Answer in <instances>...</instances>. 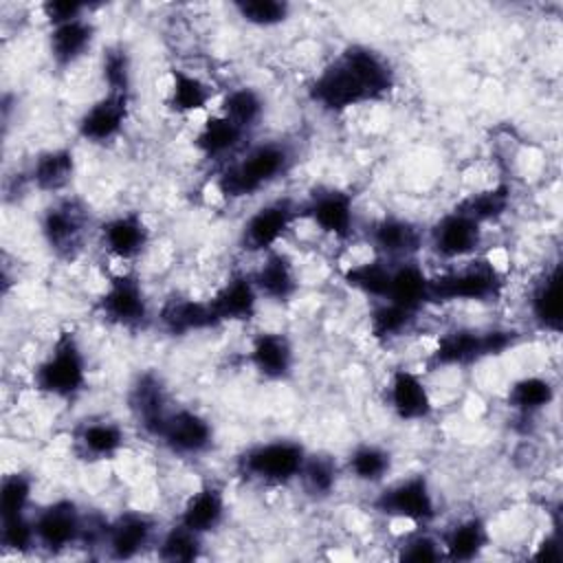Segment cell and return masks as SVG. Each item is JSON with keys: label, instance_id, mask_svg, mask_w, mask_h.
Returning a JSON list of instances; mask_svg holds the SVG:
<instances>
[{"label": "cell", "instance_id": "obj_26", "mask_svg": "<svg viewBox=\"0 0 563 563\" xmlns=\"http://www.w3.org/2000/svg\"><path fill=\"white\" fill-rule=\"evenodd\" d=\"M251 277L260 297L273 301H288L299 288L292 262L277 251H268L262 266Z\"/></svg>", "mask_w": 563, "mask_h": 563}, {"label": "cell", "instance_id": "obj_1", "mask_svg": "<svg viewBox=\"0 0 563 563\" xmlns=\"http://www.w3.org/2000/svg\"><path fill=\"white\" fill-rule=\"evenodd\" d=\"M288 167L290 152L286 145L275 141L260 143L218 174V191L229 200L255 196L260 189L277 180Z\"/></svg>", "mask_w": 563, "mask_h": 563}, {"label": "cell", "instance_id": "obj_49", "mask_svg": "<svg viewBox=\"0 0 563 563\" xmlns=\"http://www.w3.org/2000/svg\"><path fill=\"white\" fill-rule=\"evenodd\" d=\"M563 556V552H561V539H559V534H548L541 543H539V548H537V552H534V559L537 561H559Z\"/></svg>", "mask_w": 563, "mask_h": 563}, {"label": "cell", "instance_id": "obj_6", "mask_svg": "<svg viewBox=\"0 0 563 563\" xmlns=\"http://www.w3.org/2000/svg\"><path fill=\"white\" fill-rule=\"evenodd\" d=\"M374 508L387 517L424 526L435 517V497L429 479L422 473H416L383 488L374 499Z\"/></svg>", "mask_w": 563, "mask_h": 563}, {"label": "cell", "instance_id": "obj_16", "mask_svg": "<svg viewBox=\"0 0 563 563\" xmlns=\"http://www.w3.org/2000/svg\"><path fill=\"white\" fill-rule=\"evenodd\" d=\"M339 57L352 68V73L369 92L372 101H378L394 90L396 75L389 62L378 51L365 44H347Z\"/></svg>", "mask_w": 563, "mask_h": 563}, {"label": "cell", "instance_id": "obj_37", "mask_svg": "<svg viewBox=\"0 0 563 563\" xmlns=\"http://www.w3.org/2000/svg\"><path fill=\"white\" fill-rule=\"evenodd\" d=\"M343 279L347 286L356 288L358 292L374 297V299H385L389 290V279H391V264L383 257L372 260V262H361L350 266L343 273Z\"/></svg>", "mask_w": 563, "mask_h": 563}, {"label": "cell", "instance_id": "obj_2", "mask_svg": "<svg viewBox=\"0 0 563 563\" xmlns=\"http://www.w3.org/2000/svg\"><path fill=\"white\" fill-rule=\"evenodd\" d=\"M517 339H519V332L508 328H490V330L457 328L440 336L427 365L431 369L471 365L482 358L504 354L508 347L517 343Z\"/></svg>", "mask_w": 563, "mask_h": 563}, {"label": "cell", "instance_id": "obj_43", "mask_svg": "<svg viewBox=\"0 0 563 563\" xmlns=\"http://www.w3.org/2000/svg\"><path fill=\"white\" fill-rule=\"evenodd\" d=\"M299 479L310 495L328 497L336 488V462L330 455H308Z\"/></svg>", "mask_w": 563, "mask_h": 563}, {"label": "cell", "instance_id": "obj_38", "mask_svg": "<svg viewBox=\"0 0 563 563\" xmlns=\"http://www.w3.org/2000/svg\"><path fill=\"white\" fill-rule=\"evenodd\" d=\"M347 471L365 484H378L391 471V453L376 444H358L347 455Z\"/></svg>", "mask_w": 563, "mask_h": 563}, {"label": "cell", "instance_id": "obj_13", "mask_svg": "<svg viewBox=\"0 0 563 563\" xmlns=\"http://www.w3.org/2000/svg\"><path fill=\"white\" fill-rule=\"evenodd\" d=\"M158 440L178 455H198L211 446L213 427L198 411L176 409L169 411Z\"/></svg>", "mask_w": 563, "mask_h": 563}, {"label": "cell", "instance_id": "obj_14", "mask_svg": "<svg viewBox=\"0 0 563 563\" xmlns=\"http://www.w3.org/2000/svg\"><path fill=\"white\" fill-rule=\"evenodd\" d=\"M128 402H130L132 416L143 427V431L152 438H158L169 416L167 396L161 378L154 372L139 374L130 387Z\"/></svg>", "mask_w": 563, "mask_h": 563}, {"label": "cell", "instance_id": "obj_40", "mask_svg": "<svg viewBox=\"0 0 563 563\" xmlns=\"http://www.w3.org/2000/svg\"><path fill=\"white\" fill-rule=\"evenodd\" d=\"M202 534L189 530L183 523L172 526L158 541V559L169 563H189L200 556Z\"/></svg>", "mask_w": 563, "mask_h": 563}, {"label": "cell", "instance_id": "obj_46", "mask_svg": "<svg viewBox=\"0 0 563 563\" xmlns=\"http://www.w3.org/2000/svg\"><path fill=\"white\" fill-rule=\"evenodd\" d=\"M2 528H0V541L7 550L13 552H29L31 545L37 543L35 539V528H33V519L26 517V512L22 515H13V517H2Z\"/></svg>", "mask_w": 563, "mask_h": 563}, {"label": "cell", "instance_id": "obj_12", "mask_svg": "<svg viewBox=\"0 0 563 563\" xmlns=\"http://www.w3.org/2000/svg\"><path fill=\"white\" fill-rule=\"evenodd\" d=\"M482 224L460 211L444 213L431 229V249L442 260H462L477 251Z\"/></svg>", "mask_w": 563, "mask_h": 563}, {"label": "cell", "instance_id": "obj_17", "mask_svg": "<svg viewBox=\"0 0 563 563\" xmlns=\"http://www.w3.org/2000/svg\"><path fill=\"white\" fill-rule=\"evenodd\" d=\"M303 216H308L323 233L345 240L354 229V198L343 189L319 191L306 205Z\"/></svg>", "mask_w": 563, "mask_h": 563}, {"label": "cell", "instance_id": "obj_23", "mask_svg": "<svg viewBox=\"0 0 563 563\" xmlns=\"http://www.w3.org/2000/svg\"><path fill=\"white\" fill-rule=\"evenodd\" d=\"M154 534V521L141 512H123L108 526V552L112 559H134Z\"/></svg>", "mask_w": 563, "mask_h": 563}, {"label": "cell", "instance_id": "obj_25", "mask_svg": "<svg viewBox=\"0 0 563 563\" xmlns=\"http://www.w3.org/2000/svg\"><path fill=\"white\" fill-rule=\"evenodd\" d=\"M95 40V26L86 18H77L51 29L48 51L59 68H66L81 59Z\"/></svg>", "mask_w": 563, "mask_h": 563}, {"label": "cell", "instance_id": "obj_35", "mask_svg": "<svg viewBox=\"0 0 563 563\" xmlns=\"http://www.w3.org/2000/svg\"><path fill=\"white\" fill-rule=\"evenodd\" d=\"M508 205H510V187L506 183H499L490 189H484V191L462 198L455 205V211H460V213L468 216L471 220H475L477 224H482V222L501 218L508 211Z\"/></svg>", "mask_w": 563, "mask_h": 563}, {"label": "cell", "instance_id": "obj_47", "mask_svg": "<svg viewBox=\"0 0 563 563\" xmlns=\"http://www.w3.org/2000/svg\"><path fill=\"white\" fill-rule=\"evenodd\" d=\"M442 556H444L442 545L433 537L422 532L409 537L398 552L400 561H411V563H431V561H440Z\"/></svg>", "mask_w": 563, "mask_h": 563}, {"label": "cell", "instance_id": "obj_48", "mask_svg": "<svg viewBox=\"0 0 563 563\" xmlns=\"http://www.w3.org/2000/svg\"><path fill=\"white\" fill-rule=\"evenodd\" d=\"M84 9H86V4L77 2V0H48L42 4L44 18L51 22V26L81 18Z\"/></svg>", "mask_w": 563, "mask_h": 563}, {"label": "cell", "instance_id": "obj_21", "mask_svg": "<svg viewBox=\"0 0 563 563\" xmlns=\"http://www.w3.org/2000/svg\"><path fill=\"white\" fill-rule=\"evenodd\" d=\"M257 288L251 275L238 273L229 277L209 299L218 321H249L257 310Z\"/></svg>", "mask_w": 563, "mask_h": 563}, {"label": "cell", "instance_id": "obj_27", "mask_svg": "<svg viewBox=\"0 0 563 563\" xmlns=\"http://www.w3.org/2000/svg\"><path fill=\"white\" fill-rule=\"evenodd\" d=\"M224 510H227V504H224L222 490L213 484H205L185 501L178 523L187 526L198 534H207L222 523Z\"/></svg>", "mask_w": 563, "mask_h": 563}, {"label": "cell", "instance_id": "obj_29", "mask_svg": "<svg viewBox=\"0 0 563 563\" xmlns=\"http://www.w3.org/2000/svg\"><path fill=\"white\" fill-rule=\"evenodd\" d=\"M440 545L449 561H473L488 545V528L479 517L462 519L444 532Z\"/></svg>", "mask_w": 563, "mask_h": 563}, {"label": "cell", "instance_id": "obj_30", "mask_svg": "<svg viewBox=\"0 0 563 563\" xmlns=\"http://www.w3.org/2000/svg\"><path fill=\"white\" fill-rule=\"evenodd\" d=\"M75 174V156L68 147H55L37 154L31 167V183L40 191H62Z\"/></svg>", "mask_w": 563, "mask_h": 563}, {"label": "cell", "instance_id": "obj_41", "mask_svg": "<svg viewBox=\"0 0 563 563\" xmlns=\"http://www.w3.org/2000/svg\"><path fill=\"white\" fill-rule=\"evenodd\" d=\"M413 319V310H407L391 301H380L369 312V332L376 339H396L411 328Z\"/></svg>", "mask_w": 563, "mask_h": 563}, {"label": "cell", "instance_id": "obj_33", "mask_svg": "<svg viewBox=\"0 0 563 563\" xmlns=\"http://www.w3.org/2000/svg\"><path fill=\"white\" fill-rule=\"evenodd\" d=\"M211 101V88L196 75L183 68L172 70V88L167 95V108L176 114H191L205 110Z\"/></svg>", "mask_w": 563, "mask_h": 563}, {"label": "cell", "instance_id": "obj_10", "mask_svg": "<svg viewBox=\"0 0 563 563\" xmlns=\"http://www.w3.org/2000/svg\"><path fill=\"white\" fill-rule=\"evenodd\" d=\"M97 306L108 321L123 328H136L147 321V299L134 273L112 277Z\"/></svg>", "mask_w": 563, "mask_h": 563}, {"label": "cell", "instance_id": "obj_24", "mask_svg": "<svg viewBox=\"0 0 563 563\" xmlns=\"http://www.w3.org/2000/svg\"><path fill=\"white\" fill-rule=\"evenodd\" d=\"M383 301H391L418 312L424 303H429V275L413 260L391 264L389 290Z\"/></svg>", "mask_w": 563, "mask_h": 563}, {"label": "cell", "instance_id": "obj_7", "mask_svg": "<svg viewBox=\"0 0 563 563\" xmlns=\"http://www.w3.org/2000/svg\"><path fill=\"white\" fill-rule=\"evenodd\" d=\"M308 97L325 112H345L347 108L372 101L365 86L341 57L328 64L312 79V84L308 86Z\"/></svg>", "mask_w": 563, "mask_h": 563}, {"label": "cell", "instance_id": "obj_20", "mask_svg": "<svg viewBox=\"0 0 563 563\" xmlns=\"http://www.w3.org/2000/svg\"><path fill=\"white\" fill-rule=\"evenodd\" d=\"M251 365L260 376L268 380H284L290 376L295 365L292 343L282 332H260L255 334L249 352Z\"/></svg>", "mask_w": 563, "mask_h": 563}, {"label": "cell", "instance_id": "obj_3", "mask_svg": "<svg viewBox=\"0 0 563 563\" xmlns=\"http://www.w3.org/2000/svg\"><path fill=\"white\" fill-rule=\"evenodd\" d=\"M86 356L73 336L64 332L48 356L33 369V385L37 391L55 398H75L86 387Z\"/></svg>", "mask_w": 563, "mask_h": 563}, {"label": "cell", "instance_id": "obj_22", "mask_svg": "<svg viewBox=\"0 0 563 563\" xmlns=\"http://www.w3.org/2000/svg\"><path fill=\"white\" fill-rule=\"evenodd\" d=\"M389 405L400 420H424L433 411L427 385L409 369H396L391 374Z\"/></svg>", "mask_w": 563, "mask_h": 563}, {"label": "cell", "instance_id": "obj_32", "mask_svg": "<svg viewBox=\"0 0 563 563\" xmlns=\"http://www.w3.org/2000/svg\"><path fill=\"white\" fill-rule=\"evenodd\" d=\"M244 130L238 128L233 121L222 117L220 112L207 117L202 128L198 130L194 145L209 158H220L231 154L244 139Z\"/></svg>", "mask_w": 563, "mask_h": 563}, {"label": "cell", "instance_id": "obj_34", "mask_svg": "<svg viewBox=\"0 0 563 563\" xmlns=\"http://www.w3.org/2000/svg\"><path fill=\"white\" fill-rule=\"evenodd\" d=\"M508 407L521 416H532L552 405L554 385L541 376H523L515 380L508 389Z\"/></svg>", "mask_w": 563, "mask_h": 563}, {"label": "cell", "instance_id": "obj_15", "mask_svg": "<svg viewBox=\"0 0 563 563\" xmlns=\"http://www.w3.org/2000/svg\"><path fill=\"white\" fill-rule=\"evenodd\" d=\"M130 97L121 92H108L97 99L77 121V134L90 143H106L114 139L128 119Z\"/></svg>", "mask_w": 563, "mask_h": 563}, {"label": "cell", "instance_id": "obj_19", "mask_svg": "<svg viewBox=\"0 0 563 563\" xmlns=\"http://www.w3.org/2000/svg\"><path fill=\"white\" fill-rule=\"evenodd\" d=\"M372 244L383 260L405 262L413 260V255L420 251L422 233L413 222L389 216L374 224Z\"/></svg>", "mask_w": 563, "mask_h": 563}, {"label": "cell", "instance_id": "obj_36", "mask_svg": "<svg viewBox=\"0 0 563 563\" xmlns=\"http://www.w3.org/2000/svg\"><path fill=\"white\" fill-rule=\"evenodd\" d=\"M77 442L81 451L95 460L117 455L125 444V433L117 422H90L84 424L77 433Z\"/></svg>", "mask_w": 563, "mask_h": 563}, {"label": "cell", "instance_id": "obj_18", "mask_svg": "<svg viewBox=\"0 0 563 563\" xmlns=\"http://www.w3.org/2000/svg\"><path fill=\"white\" fill-rule=\"evenodd\" d=\"M101 244L117 260H134L150 244V229L141 213L128 211L101 227Z\"/></svg>", "mask_w": 563, "mask_h": 563}, {"label": "cell", "instance_id": "obj_4", "mask_svg": "<svg viewBox=\"0 0 563 563\" xmlns=\"http://www.w3.org/2000/svg\"><path fill=\"white\" fill-rule=\"evenodd\" d=\"M501 290V273L484 260L429 277V301H490Z\"/></svg>", "mask_w": 563, "mask_h": 563}, {"label": "cell", "instance_id": "obj_5", "mask_svg": "<svg viewBox=\"0 0 563 563\" xmlns=\"http://www.w3.org/2000/svg\"><path fill=\"white\" fill-rule=\"evenodd\" d=\"M306 457L303 444L295 440H271L246 449L238 460V468L242 475L264 484H288L299 477Z\"/></svg>", "mask_w": 563, "mask_h": 563}, {"label": "cell", "instance_id": "obj_39", "mask_svg": "<svg viewBox=\"0 0 563 563\" xmlns=\"http://www.w3.org/2000/svg\"><path fill=\"white\" fill-rule=\"evenodd\" d=\"M220 114L227 117L229 121H233L244 132H249L262 119L264 101H262L260 92L253 88H246V86L233 88L224 95V99L220 103Z\"/></svg>", "mask_w": 563, "mask_h": 563}, {"label": "cell", "instance_id": "obj_8", "mask_svg": "<svg viewBox=\"0 0 563 563\" xmlns=\"http://www.w3.org/2000/svg\"><path fill=\"white\" fill-rule=\"evenodd\" d=\"M40 229L57 257H75L86 231V211L75 200H59L42 213Z\"/></svg>", "mask_w": 563, "mask_h": 563}, {"label": "cell", "instance_id": "obj_45", "mask_svg": "<svg viewBox=\"0 0 563 563\" xmlns=\"http://www.w3.org/2000/svg\"><path fill=\"white\" fill-rule=\"evenodd\" d=\"M101 73H103V81L108 86V92H121V95H130V57L125 53V48L121 46H112L103 53V62H101Z\"/></svg>", "mask_w": 563, "mask_h": 563}, {"label": "cell", "instance_id": "obj_11", "mask_svg": "<svg viewBox=\"0 0 563 563\" xmlns=\"http://www.w3.org/2000/svg\"><path fill=\"white\" fill-rule=\"evenodd\" d=\"M295 218H297V209L288 198L273 200L260 207L246 218L242 227V238H240L242 249L262 251V253L273 251V246L286 235Z\"/></svg>", "mask_w": 563, "mask_h": 563}, {"label": "cell", "instance_id": "obj_31", "mask_svg": "<svg viewBox=\"0 0 563 563\" xmlns=\"http://www.w3.org/2000/svg\"><path fill=\"white\" fill-rule=\"evenodd\" d=\"M530 312L539 328L559 332L561 330V266L554 264L532 288Z\"/></svg>", "mask_w": 563, "mask_h": 563}, {"label": "cell", "instance_id": "obj_28", "mask_svg": "<svg viewBox=\"0 0 563 563\" xmlns=\"http://www.w3.org/2000/svg\"><path fill=\"white\" fill-rule=\"evenodd\" d=\"M158 321L169 334H189L220 323L211 303L196 299H169L161 308Z\"/></svg>", "mask_w": 563, "mask_h": 563}, {"label": "cell", "instance_id": "obj_44", "mask_svg": "<svg viewBox=\"0 0 563 563\" xmlns=\"http://www.w3.org/2000/svg\"><path fill=\"white\" fill-rule=\"evenodd\" d=\"M33 479L24 473H11L0 484V519L26 512L31 501Z\"/></svg>", "mask_w": 563, "mask_h": 563}, {"label": "cell", "instance_id": "obj_42", "mask_svg": "<svg viewBox=\"0 0 563 563\" xmlns=\"http://www.w3.org/2000/svg\"><path fill=\"white\" fill-rule=\"evenodd\" d=\"M233 9L244 22L262 29L277 26L290 15V4L284 0H238Z\"/></svg>", "mask_w": 563, "mask_h": 563}, {"label": "cell", "instance_id": "obj_9", "mask_svg": "<svg viewBox=\"0 0 563 563\" xmlns=\"http://www.w3.org/2000/svg\"><path fill=\"white\" fill-rule=\"evenodd\" d=\"M37 545L48 552H59L64 548L81 541L84 532V515L77 504L70 499H57L46 504L33 519Z\"/></svg>", "mask_w": 563, "mask_h": 563}]
</instances>
